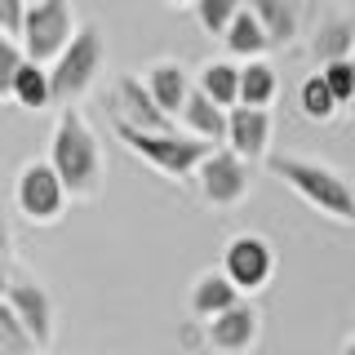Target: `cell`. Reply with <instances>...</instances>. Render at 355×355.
<instances>
[{
  "mask_svg": "<svg viewBox=\"0 0 355 355\" xmlns=\"http://www.w3.org/2000/svg\"><path fill=\"white\" fill-rule=\"evenodd\" d=\"M49 169L71 200H94L103 191V147L76 107H67L49 133Z\"/></svg>",
  "mask_w": 355,
  "mask_h": 355,
  "instance_id": "1",
  "label": "cell"
},
{
  "mask_svg": "<svg viewBox=\"0 0 355 355\" xmlns=\"http://www.w3.org/2000/svg\"><path fill=\"white\" fill-rule=\"evenodd\" d=\"M266 164H271V173L280 178L288 191L302 196L306 205H315L324 218L355 222V187L338 169H329L320 160H306V155H284V151L266 155Z\"/></svg>",
  "mask_w": 355,
  "mask_h": 355,
  "instance_id": "2",
  "label": "cell"
},
{
  "mask_svg": "<svg viewBox=\"0 0 355 355\" xmlns=\"http://www.w3.org/2000/svg\"><path fill=\"white\" fill-rule=\"evenodd\" d=\"M103 62H107L103 27H98V22L76 27V36L67 40V49L44 67V71H49V98L53 103H76V98L89 94L94 80L103 76Z\"/></svg>",
  "mask_w": 355,
  "mask_h": 355,
  "instance_id": "3",
  "label": "cell"
},
{
  "mask_svg": "<svg viewBox=\"0 0 355 355\" xmlns=\"http://www.w3.org/2000/svg\"><path fill=\"white\" fill-rule=\"evenodd\" d=\"M116 125V138L125 142V147L138 155L142 164H151L155 173H164V178H191L200 169V160H205L209 151V142H200V138H187V133H142V129H129V125H120V120H111Z\"/></svg>",
  "mask_w": 355,
  "mask_h": 355,
  "instance_id": "4",
  "label": "cell"
},
{
  "mask_svg": "<svg viewBox=\"0 0 355 355\" xmlns=\"http://www.w3.org/2000/svg\"><path fill=\"white\" fill-rule=\"evenodd\" d=\"M76 14H71V0H31L22 9V31H18V49L27 62L49 67L58 53L67 49V40L76 36Z\"/></svg>",
  "mask_w": 355,
  "mask_h": 355,
  "instance_id": "5",
  "label": "cell"
},
{
  "mask_svg": "<svg viewBox=\"0 0 355 355\" xmlns=\"http://www.w3.org/2000/svg\"><path fill=\"white\" fill-rule=\"evenodd\" d=\"M14 200H18V214L27 222H36V227H53L62 214H67V196L58 173L49 169V160H31L22 164L18 182H14Z\"/></svg>",
  "mask_w": 355,
  "mask_h": 355,
  "instance_id": "6",
  "label": "cell"
},
{
  "mask_svg": "<svg viewBox=\"0 0 355 355\" xmlns=\"http://www.w3.org/2000/svg\"><path fill=\"white\" fill-rule=\"evenodd\" d=\"M196 182H200V196H205V205L231 209V205H240V200L249 196V164H244L236 151L214 147L205 160H200Z\"/></svg>",
  "mask_w": 355,
  "mask_h": 355,
  "instance_id": "7",
  "label": "cell"
},
{
  "mask_svg": "<svg viewBox=\"0 0 355 355\" xmlns=\"http://www.w3.org/2000/svg\"><path fill=\"white\" fill-rule=\"evenodd\" d=\"M222 275L240 293H258L275 275V249L262 236H231L227 249H222Z\"/></svg>",
  "mask_w": 355,
  "mask_h": 355,
  "instance_id": "8",
  "label": "cell"
},
{
  "mask_svg": "<svg viewBox=\"0 0 355 355\" xmlns=\"http://www.w3.org/2000/svg\"><path fill=\"white\" fill-rule=\"evenodd\" d=\"M0 302L14 311V320L27 329V338H31V347H36V351H44L53 342V297L44 293L36 280H22V275H18V280H9V288H5Z\"/></svg>",
  "mask_w": 355,
  "mask_h": 355,
  "instance_id": "9",
  "label": "cell"
},
{
  "mask_svg": "<svg viewBox=\"0 0 355 355\" xmlns=\"http://www.w3.org/2000/svg\"><path fill=\"white\" fill-rule=\"evenodd\" d=\"M271 129H275V120H271V111H262V107H231L227 111V151H236L244 164L249 160H262L266 151H271Z\"/></svg>",
  "mask_w": 355,
  "mask_h": 355,
  "instance_id": "10",
  "label": "cell"
},
{
  "mask_svg": "<svg viewBox=\"0 0 355 355\" xmlns=\"http://www.w3.org/2000/svg\"><path fill=\"white\" fill-rule=\"evenodd\" d=\"M111 120H120L129 129H142V133H173V120L151 103L147 85L138 76H120L116 80V116Z\"/></svg>",
  "mask_w": 355,
  "mask_h": 355,
  "instance_id": "11",
  "label": "cell"
},
{
  "mask_svg": "<svg viewBox=\"0 0 355 355\" xmlns=\"http://www.w3.org/2000/svg\"><path fill=\"white\" fill-rule=\"evenodd\" d=\"M205 342L218 355H244V351H253V342H258V311H253L249 302L222 311L218 320H209Z\"/></svg>",
  "mask_w": 355,
  "mask_h": 355,
  "instance_id": "12",
  "label": "cell"
},
{
  "mask_svg": "<svg viewBox=\"0 0 355 355\" xmlns=\"http://www.w3.org/2000/svg\"><path fill=\"white\" fill-rule=\"evenodd\" d=\"M253 18H258L262 36H266V49H288L297 40V27H302V9L297 0H244Z\"/></svg>",
  "mask_w": 355,
  "mask_h": 355,
  "instance_id": "13",
  "label": "cell"
},
{
  "mask_svg": "<svg viewBox=\"0 0 355 355\" xmlns=\"http://www.w3.org/2000/svg\"><path fill=\"white\" fill-rule=\"evenodd\" d=\"M142 85H147V94H151V103L164 111V116H178L187 103V94H191V71H187L182 62H173V58H160V62H151L147 67V76H142Z\"/></svg>",
  "mask_w": 355,
  "mask_h": 355,
  "instance_id": "14",
  "label": "cell"
},
{
  "mask_svg": "<svg viewBox=\"0 0 355 355\" xmlns=\"http://www.w3.org/2000/svg\"><path fill=\"white\" fill-rule=\"evenodd\" d=\"M178 120H182L187 138H200V142H209V147H218V142L227 138V111L214 107L196 85H191V94H187L182 111H178Z\"/></svg>",
  "mask_w": 355,
  "mask_h": 355,
  "instance_id": "15",
  "label": "cell"
},
{
  "mask_svg": "<svg viewBox=\"0 0 355 355\" xmlns=\"http://www.w3.org/2000/svg\"><path fill=\"white\" fill-rule=\"evenodd\" d=\"M240 302H244L240 288L231 284L222 271H205L191 284V315L196 320H218L222 311H231V306H240Z\"/></svg>",
  "mask_w": 355,
  "mask_h": 355,
  "instance_id": "16",
  "label": "cell"
},
{
  "mask_svg": "<svg viewBox=\"0 0 355 355\" xmlns=\"http://www.w3.org/2000/svg\"><path fill=\"white\" fill-rule=\"evenodd\" d=\"M196 89H200V94H205L214 107L231 111V107L240 103V67L231 62V58H214V62H205V67H200Z\"/></svg>",
  "mask_w": 355,
  "mask_h": 355,
  "instance_id": "17",
  "label": "cell"
},
{
  "mask_svg": "<svg viewBox=\"0 0 355 355\" xmlns=\"http://www.w3.org/2000/svg\"><path fill=\"white\" fill-rule=\"evenodd\" d=\"M351 49H355V22H351V18H342V14L324 18V22L315 27V36H311V53L320 58V67H324V62H342V58H351Z\"/></svg>",
  "mask_w": 355,
  "mask_h": 355,
  "instance_id": "18",
  "label": "cell"
},
{
  "mask_svg": "<svg viewBox=\"0 0 355 355\" xmlns=\"http://www.w3.org/2000/svg\"><path fill=\"white\" fill-rule=\"evenodd\" d=\"M275 94H280V76L271 71V62H244L240 67V107H262L271 111Z\"/></svg>",
  "mask_w": 355,
  "mask_h": 355,
  "instance_id": "19",
  "label": "cell"
},
{
  "mask_svg": "<svg viewBox=\"0 0 355 355\" xmlns=\"http://www.w3.org/2000/svg\"><path fill=\"white\" fill-rule=\"evenodd\" d=\"M222 44H227L231 62H236V58H249V62H258L262 53H266V36H262L258 18H253L249 9H240V14H236V22L227 27V36H222Z\"/></svg>",
  "mask_w": 355,
  "mask_h": 355,
  "instance_id": "20",
  "label": "cell"
},
{
  "mask_svg": "<svg viewBox=\"0 0 355 355\" xmlns=\"http://www.w3.org/2000/svg\"><path fill=\"white\" fill-rule=\"evenodd\" d=\"M9 98H18V107H27V111L49 107V103H53V98H49V71L22 58L18 76H14V85H9Z\"/></svg>",
  "mask_w": 355,
  "mask_h": 355,
  "instance_id": "21",
  "label": "cell"
},
{
  "mask_svg": "<svg viewBox=\"0 0 355 355\" xmlns=\"http://www.w3.org/2000/svg\"><path fill=\"white\" fill-rule=\"evenodd\" d=\"M297 111H302L306 120H315V125H329L333 116H338V103H333V94L324 89V80L315 76H306L302 89H297Z\"/></svg>",
  "mask_w": 355,
  "mask_h": 355,
  "instance_id": "22",
  "label": "cell"
},
{
  "mask_svg": "<svg viewBox=\"0 0 355 355\" xmlns=\"http://www.w3.org/2000/svg\"><path fill=\"white\" fill-rule=\"evenodd\" d=\"M191 5H196V22L209 31V36H227V27L236 22L244 0H191Z\"/></svg>",
  "mask_w": 355,
  "mask_h": 355,
  "instance_id": "23",
  "label": "cell"
},
{
  "mask_svg": "<svg viewBox=\"0 0 355 355\" xmlns=\"http://www.w3.org/2000/svg\"><path fill=\"white\" fill-rule=\"evenodd\" d=\"M320 80H324V89L333 94V103H338V107H351L355 103V62L351 58L324 62V67H320Z\"/></svg>",
  "mask_w": 355,
  "mask_h": 355,
  "instance_id": "24",
  "label": "cell"
},
{
  "mask_svg": "<svg viewBox=\"0 0 355 355\" xmlns=\"http://www.w3.org/2000/svg\"><path fill=\"white\" fill-rule=\"evenodd\" d=\"M0 347H5L9 355H36V347H31L27 329L14 320V311H9L5 302H0Z\"/></svg>",
  "mask_w": 355,
  "mask_h": 355,
  "instance_id": "25",
  "label": "cell"
},
{
  "mask_svg": "<svg viewBox=\"0 0 355 355\" xmlns=\"http://www.w3.org/2000/svg\"><path fill=\"white\" fill-rule=\"evenodd\" d=\"M18 67H22V49H18V40L0 36V98H9V85H14Z\"/></svg>",
  "mask_w": 355,
  "mask_h": 355,
  "instance_id": "26",
  "label": "cell"
},
{
  "mask_svg": "<svg viewBox=\"0 0 355 355\" xmlns=\"http://www.w3.org/2000/svg\"><path fill=\"white\" fill-rule=\"evenodd\" d=\"M22 0H0V36H9L14 40L18 31H22Z\"/></svg>",
  "mask_w": 355,
  "mask_h": 355,
  "instance_id": "27",
  "label": "cell"
},
{
  "mask_svg": "<svg viewBox=\"0 0 355 355\" xmlns=\"http://www.w3.org/2000/svg\"><path fill=\"white\" fill-rule=\"evenodd\" d=\"M9 280H14V275H9V258H5V253H0V297H5Z\"/></svg>",
  "mask_w": 355,
  "mask_h": 355,
  "instance_id": "28",
  "label": "cell"
},
{
  "mask_svg": "<svg viewBox=\"0 0 355 355\" xmlns=\"http://www.w3.org/2000/svg\"><path fill=\"white\" fill-rule=\"evenodd\" d=\"M0 253H9V227H5V218H0Z\"/></svg>",
  "mask_w": 355,
  "mask_h": 355,
  "instance_id": "29",
  "label": "cell"
},
{
  "mask_svg": "<svg viewBox=\"0 0 355 355\" xmlns=\"http://www.w3.org/2000/svg\"><path fill=\"white\" fill-rule=\"evenodd\" d=\"M342 355H355V338H351V342H347V347H342Z\"/></svg>",
  "mask_w": 355,
  "mask_h": 355,
  "instance_id": "30",
  "label": "cell"
},
{
  "mask_svg": "<svg viewBox=\"0 0 355 355\" xmlns=\"http://www.w3.org/2000/svg\"><path fill=\"white\" fill-rule=\"evenodd\" d=\"M169 5H191V0H169Z\"/></svg>",
  "mask_w": 355,
  "mask_h": 355,
  "instance_id": "31",
  "label": "cell"
},
{
  "mask_svg": "<svg viewBox=\"0 0 355 355\" xmlns=\"http://www.w3.org/2000/svg\"><path fill=\"white\" fill-rule=\"evenodd\" d=\"M0 355H9V351H5V347H0Z\"/></svg>",
  "mask_w": 355,
  "mask_h": 355,
  "instance_id": "32",
  "label": "cell"
},
{
  "mask_svg": "<svg viewBox=\"0 0 355 355\" xmlns=\"http://www.w3.org/2000/svg\"><path fill=\"white\" fill-rule=\"evenodd\" d=\"M351 62H355V49H351Z\"/></svg>",
  "mask_w": 355,
  "mask_h": 355,
  "instance_id": "33",
  "label": "cell"
},
{
  "mask_svg": "<svg viewBox=\"0 0 355 355\" xmlns=\"http://www.w3.org/2000/svg\"><path fill=\"white\" fill-rule=\"evenodd\" d=\"M351 107H355V103H351Z\"/></svg>",
  "mask_w": 355,
  "mask_h": 355,
  "instance_id": "34",
  "label": "cell"
}]
</instances>
